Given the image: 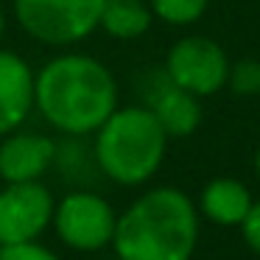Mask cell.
<instances>
[{
    "label": "cell",
    "instance_id": "ac0fdd59",
    "mask_svg": "<svg viewBox=\"0 0 260 260\" xmlns=\"http://www.w3.org/2000/svg\"><path fill=\"white\" fill-rule=\"evenodd\" d=\"M3 34H6V14L0 9V40H3Z\"/></svg>",
    "mask_w": 260,
    "mask_h": 260
},
{
    "label": "cell",
    "instance_id": "6da1fadb",
    "mask_svg": "<svg viewBox=\"0 0 260 260\" xmlns=\"http://www.w3.org/2000/svg\"><path fill=\"white\" fill-rule=\"evenodd\" d=\"M118 107V79L90 53H59L34 73V109L59 135H95Z\"/></svg>",
    "mask_w": 260,
    "mask_h": 260
},
{
    "label": "cell",
    "instance_id": "8fae6325",
    "mask_svg": "<svg viewBox=\"0 0 260 260\" xmlns=\"http://www.w3.org/2000/svg\"><path fill=\"white\" fill-rule=\"evenodd\" d=\"M252 190L235 176H213L196 199L199 215L218 226H241L252 207Z\"/></svg>",
    "mask_w": 260,
    "mask_h": 260
},
{
    "label": "cell",
    "instance_id": "9c48e42d",
    "mask_svg": "<svg viewBox=\"0 0 260 260\" xmlns=\"http://www.w3.org/2000/svg\"><path fill=\"white\" fill-rule=\"evenodd\" d=\"M34 73L28 59L0 48V137L23 129L28 120L34 109Z\"/></svg>",
    "mask_w": 260,
    "mask_h": 260
},
{
    "label": "cell",
    "instance_id": "7a4b0ae2",
    "mask_svg": "<svg viewBox=\"0 0 260 260\" xmlns=\"http://www.w3.org/2000/svg\"><path fill=\"white\" fill-rule=\"evenodd\" d=\"M202 235L199 207L185 190L148 187L118 215L112 249L118 260H190Z\"/></svg>",
    "mask_w": 260,
    "mask_h": 260
},
{
    "label": "cell",
    "instance_id": "d6986e66",
    "mask_svg": "<svg viewBox=\"0 0 260 260\" xmlns=\"http://www.w3.org/2000/svg\"><path fill=\"white\" fill-rule=\"evenodd\" d=\"M115 260H118V257H115Z\"/></svg>",
    "mask_w": 260,
    "mask_h": 260
},
{
    "label": "cell",
    "instance_id": "4fadbf2b",
    "mask_svg": "<svg viewBox=\"0 0 260 260\" xmlns=\"http://www.w3.org/2000/svg\"><path fill=\"white\" fill-rule=\"evenodd\" d=\"M148 6L154 12V20L174 28H185L207 14L210 0H148Z\"/></svg>",
    "mask_w": 260,
    "mask_h": 260
},
{
    "label": "cell",
    "instance_id": "e0dca14e",
    "mask_svg": "<svg viewBox=\"0 0 260 260\" xmlns=\"http://www.w3.org/2000/svg\"><path fill=\"white\" fill-rule=\"evenodd\" d=\"M254 176L260 179V146H257V151H254Z\"/></svg>",
    "mask_w": 260,
    "mask_h": 260
},
{
    "label": "cell",
    "instance_id": "2e32d148",
    "mask_svg": "<svg viewBox=\"0 0 260 260\" xmlns=\"http://www.w3.org/2000/svg\"><path fill=\"white\" fill-rule=\"evenodd\" d=\"M241 235H243V241H246V246L260 257V199H254L249 213H246V218L241 221Z\"/></svg>",
    "mask_w": 260,
    "mask_h": 260
},
{
    "label": "cell",
    "instance_id": "7c38bea8",
    "mask_svg": "<svg viewBox=\"0 0 260 260\" xmlns=\"http://www.w3.org/2000/svg\"><path fill=\"white\" fill-rule=\"evenodd\" d=\"M154 25L148 0H104L98 28L112 40H140Z\"/></svg>",
    "mask_w": 260,
    "mask_h": 260
},
{
    "label": "cell",
    "instance_id": "9a60e30c",
    "mask_svg": "<svg viewBox=\"0 0 260 260\" xmlns=\"http://www.w3.org/2000/svg\"><path fill=\"white\" fill-rule=\"evenodd\" d=\"M0 260H62L53 249L45 243L31 241V243H17V246H0Z\"/></svg>",
    "mask_w": 260,
    "mask_h": 260
},
{
    "label": "cell",
    "instance_id": "5b68a950",
    "mask_svg": "<svg viewBox=\"0 0 260 260\" xmlns=\"http://www.w3.org/2000/svg\"><path fill=\"white\" fill-rule=\"evenodd\" d=\"M118 213L104 196L92 190H70L53 204L51 226L56 238L73 252H101L112 246Z\"/></svg>",
    "mask_w": 260,
    "mask_h": 260
},
{
    "label": "cell",
    "instance_id": "52a82bcc",
    "mask_svg": "<svg viewBox=\"0 0 260 260\" xmlns=\"http://www.w3.org/2000/svg\"><path fill=\"white\" fill-rule=\"evenodd\" d=\"M53 204L45 182H6L0 190V246L40 241L51 230Z\"/></svg>",
    "mask_w": 260,
    "mask_h": 260
},
{
    "label": "cell",
    "instance_id": "8992f818",
    "mask_svg": "<svg viewBox=\"0 0 260 260\" xmlns=\"http://www.w3.org/2000/svg\"><path fill=\"white\" fill-rule=\"evenodd\" d=\"M226 73H230V56L213 37L187 34L176 40L165 53L162 76L196 98H210L221 92L226 87Z\"/></svg>",
    "mask_w": 260,
    "mask_h": 260
},
{
    "label": "cell",
    "instance_id": "5bb4252c",
    "mask_svg": "<svg viewBox=\"0 0 260 260\" xmlns=\"http://www.w3.org/2000/svg\"><path fill=\"white\" fill-rule=\"evenodd\" d=\"M226 87L241 98L260 95V59L246 56V59H238V62H230Z\"/></svg>",
    "mask_w": 260,
    "mask_h": 260
},
{
    "label": "cell",
    "instance_id": "30bf717a",
    "mask_svg": "<svg viewBox=\"0 0 260 260\" xmlns=\"http://www.w3.org/2000/svg\"><path fill=\"white\" fill-rule=\"evenodd\" d=\"M146 107L151 109V115L162 126L168 140H176V137L185 140V137L196 135V129L202 126V98L171 84L165 76H162V84L154 87V92L148 95Z\"/></svg>",
    "mask_w": 260,
    "mask_h": 260
},
{
    "label": "cell",
    "instance_id": "ba28073f",
    "mask_svg": "<svg viewBox=\"0 0 260 260\" xmlns=\"http://www.w3.org/2000/svg\"><path fill=\"white\" fill-rule=\"evenodd\" d=\"M53 137L42 132L14 129L0 137V179L3 182H42L56 165Z\"/></svg>",
    "mask_w": 260,
    "mask_h": 260
},
{
    "label": "cell",
    "instance_id": "3957f363",
    "mask_svg": "<svg viewBox=\"0 0 260 260\" xmlns=\"http://www.w3.org/2000/svg\"><path fill=\"white\" fill-rule=\"evenodd\" d=\"M168 135L146 104L118 107L92 135V162L120 187H140L157 176Z\"/></svg>",
    "mask_w": 260,
    "mask_h": 260
},
{
    "label": "cell",
    "instance_id": "277c9868",
    "mask_svg": "<svg viewBox=\"0 0 260 260\" xmlns=\"http://www.w3.org/2000/svg\"><path fill=\"white\" fill-rule=\"evenodd\" d=\"M104 0H12L17 25L42 45L68 48L87 40L101 23Z\"/></svg>",
    "mask_w": 260,
    "mask_h": 260
}]
</instances>
